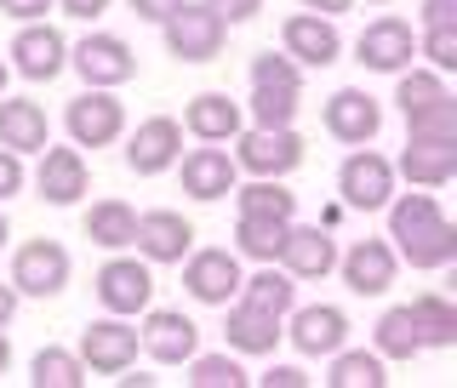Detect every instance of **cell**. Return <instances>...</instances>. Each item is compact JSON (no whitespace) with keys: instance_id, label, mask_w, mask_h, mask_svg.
<instances>
[{"instance_id":"51","label":"cell","mask_w":457,"mask_h":388,"mask_svg":"<svg viewBox=\"0 0 457 388\" xmlns=\"http://www.w3.org/2000/svg\"><path fill=\"white\" fill-rule=\"evenodd\" d=\"M6 75H12V63H6V57H0V92H6Z\"/></svg>"},{"instance_id":"26","label":"cell","mask_w":457,"mask_h":388,"mask_svg":"<svg viewBox=\"0 0 457 388\" xmlns=\"http://www.w3.org/2000/svg\"><path fill=\"white\" fill-rule=\"evenodd\" d=\"M240 303L246 309H257V314H275V320H286V314L297 309V280L286 275V268H275V263H263L252 280H240Z\"/></svg>"},{"instance_id":"3","label":"cell","mask_w":457,"mask_h":388,"mask_svg":"<svg viewBox=\"0 0 457 388\" xmlns=\"http://www.w3.org/2000/svg\"><path fill=\"white\" fill-rule=\"evenodd\" d=\"M166 29V52L178 57V63H212V57L223 52V23H218V12L206 6V0H178V6L161 18Z\"/></svg>"},{"instance_id":"5","label":"cell","mask_w":457,"mask_h":388,"mask_svg":"<svg viewBox=\"0 0 457 388\" xmlns=\"http://www.w3.org/2000/svg\"><path fill=\"white\" fill-rule=\"evenodd\" d=\"M337 194H343V206H354V211H383L395 200V166L354 143V154L337 171Z\"/></svg>"},{"instance_id":"32","label":"cell","mask_w":457,"mask_h":388,"mask_svg":"<svg viewBox=\"0 0 457 388\" xmlns=\"http://www.w3.org/2000/svg\"><path fill=\"white\" fill-rule=\"evenodd\" d=\"M235 194L240 211H252V218H297V194L286 189L280 177H257L246 183V189H228Z\"/></svg>"},{"instance_id":"46","label":"cell","mask_w":457,"mask_h":388,"mask_svg":"<svg viewBox=\"0 0 457 388\" xmlns=\"http://www.w3.org/2000/svg\"><path fill=\"white\" fill-rule=\"evenodd\" d=\"M57 6L69 12V18H80V23H92V18H104L109 12V0H57Z\"/></svg>"},{"instance_id":"50","label":"cell","mask_w":457,"mask_h":388,"mask_svg":"<svg viewBox=\"0 0 457 388\" xmlns=\"http://www.w3.org/2000/svg\"><path fill=\"white\" fill-rule=\"evenodd\" d=\"M6 366H12V343H6V332H0V377H6Z\"/></svg>"},{"instance_id":"44","label":"cell","mask_w":457,"mask_h":388,"mask_svg":"<svg viewBox=\"0 0 457 388\" xmlns=\"http://www.w3.org/2000/svg\"><path fill=\"white\" fill-rule=\"evenodd\" d=\"M46 6H52V0H0V12H6V18H18V23L46 18Z\"/></svg>"},{"instance_id":"12","label":"cell","mask_w":457,"mask_h":388,"mask_svg":"<svg viewBox=\"0 0 457 388\" xmlns=\"http://www.w3.org/2000/svg\"><path fill=\"white\" fill-rule=\"evenodd\" d=\"M69 63L80 69V80L86 86H126L137 75V57H132V46H126L120 35H86L75 52H69Z\"/></svg>"},{"instance_id":"19","label":"cell","mask_w":457,"mask_h":388,"mask_svg":"<svg viewBox=\"0 0 457 388\" xmlns=\"http://www.w3.org/2000/svg\"><path fill=\"white\" fill-rule=\"evenodd\" d=\"M395 171L418 189H446L457 177V137H406Z\"/></svg>"},{"instance_id":"21","label":"cell","mask_w":457,"mask_h":388,"mask_svg":"<svg viewBox=\"0 0 457 388\" xmlns=\"http://www.w3.org/2000/svg\"><path fill=\"white\" fill-rule=\"evenodd\" d=\"M86 183H92V171H86L80 149H40V171H35V189L46 206H75V200L86 194Z\"/></svg>"},{"instance_id":"48","label":"cell","mask_w":457,"mask_h":388,"mask_svg":"<svg viewBox=\"0 0 457 388\" xmlns=\"http://www.w3.org/2000/svg\"><path fill=\"white\" fill-rule=\"evenodd\" d=\"M354 0H303V12H320V18H337V12H349Z\"/></svg>"},{"instance_id":"36","label":"cell","mask_w":457,"mask_h":388,"mask_svg":"<svg viewBox=\"0 0 457 388\" xmlns=\"http://www.w3.org/2000/svg\"><path fill=\"white\" fill-rule=\"evenodd\" d=\"M435 97H446V80H440V69H400V86H395V103L400 114L435 103Z\"/></svg>"},{"instance_id":"18","label":"cell","mask_w":457,"mask_h":388,"mask_svg":"<svg viewBox=\"0 0 457 388\" xmlns=\"http://www.w3.org/2000/svg\"><path fill=\"white\" fill-rule=\"evenodd\" d=\"M149 314V309H143ZM137 343L149 349V360H161V366H183L189 354L200 349V326L189 320V314H178V309H154L149 320H143V332Z\"/></svg>"},{"instance_id":"25","label":"cell","mask_w":457,"mask_h":388,"mask_svg":"<svg viewBox=\"0 0 457 388\" xmlns=\"http://www.w3.org/2000/svg\"><path fill=\"white\" fill-rule=\"evenodd\" d=\"M235 177H240V166H235V154H223V149L183 154V194H195V200H223L235 189Z\"/></svg>"},{"instance_id":"2","label":"cell","mask_w":457,"mask_h":388,"mask_svg":"<svg viewBox=\"0 0 457 388\" xmlns=\"http://www.w3.org/2000/svg\"><path fill=\"white\" fill-rule=\"evenodd\" d=\"M235 166L252 177H292L303 166V137L292 126H240L235 132Z\"/></svg>"},{"instance_id":"39","label":"cell","mask_w":457,"mask_h":388,"mask_svg":"<svg viewBox=\"0 0 457 388\" xmlns=\"http://www.w3.org/2000/svg\"><path fill=\"white\" fill-rule=\"evenodd\" d=\"M292 120H297V92L252 86V126H292Z\"/></svg>"},{"instance_id":"35","label":"cell","mask_w":457,"mask_h":388,"mask_svg":"<svg viewBox=\"0 0 457 388\" xmlns=\"http://www.w3.org/2000/svg\"><path fill=\"white\" fill-rule=\"evenodd\" d=\"M183 366H189V377H183V383H195V388H246L252 383L246 371H240L235 354H200L195 349Z\"/></svg>"},{"instance_id":"43","label":"cell","mask_w":457,"mask_h":388,"mask_svg":"<svg viewBox=\"0 0 457 388\" xmlns=\"http://www.w3.org/2000/svg\"><path fill=\"white\" fill-rule=\"evenodd\" d=\"M257 383H263V388H309V371L303 366H269Z\"/></svg>"},{"instance_id":"15","label":"cell","mask_w":457,"mask_h":388,"mask_svg":"<svg viewBox=\"0 0 457 388\" xmlns=\"http://www.w3.org/2000/svg\"><path fill=\"white\" fill-rule=\"evenodd\" d=\"M286 337H292V349L303 354V360H326V354H337L343 343H349V314L332 309V303H309V309L292 314Z\"/></svg>"},{"instance_id":"4","label":"cell","mask_w":457,"mask_h":388,"mask_svg":"<svg viewBox=\"0 0 457 388\" xmlns=\"http://www.w3.org/2000/svg\"><path fill=\"white\" fill-rule=\"evenodd\" d=\"M63 126H69V137H75V149H109V143L126 132V109L109 86H86L75 103H69Z\"/></svg>"},{"instance_id":"1","label":"cell","mask_w":457,"mask_h":388,"mask_svg":"<svg viewBox=\"0 0 457 388\" xmlns=\"http://www.w3.org/2000/svg\"><path fill=\"white\" fill-rule=\"evenodd\" d=\"M389 240H395V257H406L411 268L457 263V223H446V211H440L435 194L389 200Z\"/></svg>"},{"instance_id":"13","label":"cell","mask_w":457,"mask_h":388,"mask_svg":"<svg viewBox=\"0 0 457 388\" xmlns=\"http://www.w3.org/2000/svg\"><path fill=\"white\" fill-rule=\"evenodd\" d=\"M132 246L143 252V263H183L195 252V223L183 211H143L132 228Z\"/></svg>"},{"instance_id":"42","label":"cell","mask_w":457,"mask_h":388,"mask_svg":"<svg viewBox=\"0 0 457 388\" xmlns=\"http://www.w3.org/2000/svg\"><path fill=\"white\" fill-rule=\"evenodd\" d=\"M18 189H23V154L0 149V200H12Z\"/></svg>"},{"instance_id":"47","label":"cell","mask_w":457,"mask_h":388,"mask_svg":"<svg viewBox=\"0 0 457 388\" xmlns=\"http://www.w3.org/2000/svg\"><path fill=\"white\" fill-rule=\"evenodd\" d=\"M126 6H132V18H143V23H161L178 0H126Z\"/></svg>"},{"instance_id":"53","label":"cell","mask_w":457,"mask_h":388,"mask_svg":"<svg viewBox=\"0 0 457 388\" xmlns=\"http://www.w3.org/2000/svg\"><path fill=\"white\" fill-rule=\"evenodd\" d=\"M371 6H389V0H371Z\"/></svg>"},{"instance_id":"10","label":"cell","mask_w":457,"mask_h":388,"mask_svg":"<svg viewBox=\"0 0 457 388\" xmlns=\"http://www.w3.org/2000/svg\"><path fill=\"white\" fill-rule=\"evenodd\" d=\"M12 69H18L23 80H57L69 69V40L57 35L52 23H23L18 40H12Z\"/></svg>"},{"instance_id":"33","label":"cell","mask_w":457,"mask_h":388,"mask_svg":"<svg viewBox=\"0 0 457 388\" xmlns=\"http://www.w3.org/2000/svg\"><path fill=\"white\" fill-rule=\"evenodd\" d=\"M383 360H411V354H423V337H418V320H411V309H389L378 320V332H371Z\"/></svg>"},{"instance_id":"29","label":"cell","mask_w":457,"mask_h":388,"mask_svg":"<svg viewBox=\"0 0 457 388\" xmlns=\"http://www.w3.org/2000/svg\"><path fill=\"white\" fill-rule=\"evenodd\" d=\"M286 228H292V218H252V211H240L235 223V246L252 257V263H275L280 246H286Z\"/></svg>"},{"instance_id":"11","label":"cell","mask_w":457,"mask_h":388,"mask_svg":"<svg viewBox=\"0 0 457 388\" xmlns=\"http://www.w3.org/2000/svg\"><path fill=\"white\" fill-rule=\"evenodd\" d=\"M240 257L235 252H223V246H212V252H189V263H183V285H189V297L195 303H212V309H223L228 297L240 292Z\"/></svg>"},{"instance_id":"41","label":"cell","mask_w":457,"mask_h":388,"mask_svg":"<svg viewBox=\"0 0 457 388\" xmlns=\"http://www.w3.org/2000/svg\"><path fill=\"white\" fill-rule=\"evenodd\" d=\"M212 12H218V23L223 29H235V23H252L257 12H263V0H206Z\"/></svg>"},{"instance_id":"31","label":"cell","mask_w":457,"mask_h":388,"mask_svg":"<svg viewBox=\"0 0 457 388\" xmlns=\"http://www.w3.org/2000/svg\"><path fill=\"white\" fill-rule=\"evenodd\" d=\"M406 309H411V320H418L423 349H452V343H457V309L446 303V297L423 292L418 303H406Z\"/></svg>"},{"instance_id":"38","label":"cell","mask_w":457,"mask_h":388,"mask_svg":"<svg viewBox=\"0 0 457 388\" xmlns=\"http://www.w3.org/2000/svg\"><path fill=\"white\" fill-rule=\"evenodd\" d=\"M252 86H280V92H303V63L286 52H257L252 57Z\"/></svg>"},{"instance_id":"22","label":"cell","mask_w":457,"mask_h":388,"mask_svg":"<svg viewBox=\"0 0 457 388\" xmlns=\"http://www.w3.org/2000/svg\"><path fill=\"white\" fill-rule=\"evenodd\" d=\"M326 132H332L337 143H371V137L383 132V109H378V97L354 92V86L332 92V103H326Z\"/></svg>"},{"instance_id":"49","label":"cell","mask_w":457,"mask_h":388,"mask_svg":"<svg viewBox=\"0 0 457 388\" xmlns=\"http://www.w3.org/2000/svg\"><path fill=\"white\" fill-rule=\"evenodd\" d=\"M12 314H18V292H12V285H0V332L12 326Z\"/></svg>"},{"instance_id":"28","label":"cell","mask_w":457,"mask_h":388,"mask_svg":"<svg viewBox=\"0 0 457 388\" xmlns=\"http://www.w3.org/2000/svg\"><path fill=\"white\" fill-rule=\"evenodd\" d=\"M132 228H137V211L126 206V200H97L92 211H86V240L104 252H126L132 246Z\"/></svg>"},{"instance_id":"45","label":"cell","mask_w":457,"mask_h":388,"mask_svg":"<svg viewBox=\"0 0 457 388\" xmlns=\"http://www.w3.org/2000/svg\"><path fill=\"white\" fill-rule=\"evenodd\" d=\"M457 23V0H423V29H446Z\"/></svg>"},{"instance_id":"27","label":"cell","mask_w":457,"mask_h":388,"mask_svg":"<svg viewBox=\"0 0 457 388\" xmlns=\"http://www.w3.org/2000/svg\"><path fill=\"white\" fill-rule=\"evenodd\" d=\"M223 337H228V349H235V354H275V343L286 332H280L275 314H257L246 303H235V309H228V320H223Z\"/></svg>"},{"instance_id":"30","label":"cell","mask_w":457,"mask_h":388,"mask_svg":"<svg viewBox=\"0 0 457 388\" xmlns=\"http://www.w3.org/2000/svg\"><path fill=\"white\" fill-rule=\"evenodd\" d=\"M332 360V371H326V383L332 388H383L389 383V371H383V354L378 349H337V354H326Z\"/></svg>"},{"instance_id":"24","label":"cell","mask_w":457,"mask_h":388,"mask_svg":"<svg viewBox=\"0 0 457 388\" xmlns=\"http://www.w3.org/2000/svg\"><path fill=\"white\" fill-rule=\"evenodd\" d=\"M183 126H189L200 143H228L246 126V114H240V103L228 92H200V97H189V109H183Z\"/></svg>"},{"instance_id":"52","label":"cell","mask_w":457,"mask_h":388,"mask_svg":"<svg viewBox=\"0 0 457 388\" xmlns=\"http://www.w3.org/2000/svg\"><path fill=\"white\" fill-rule=\"evenodd\" d=\"M6 235H12V228H6V211H0V246H6Z\"/></svg>"},{"instance_id":"40","label":"cell","mask_w":457,"mask_h":388,"mask_svg":"<svg viewBox=\"0 0 457 388\" xmlns=\"http://www.w3.org/2000/svg\"><path fill=\"white\" fill-rule=\"evenodd\" d=\"M423 57L440 69V75H452V69H457V23L428 29V35H423Z\"/></svg>"},{"instance_id":"37","label":"cell","mask_w":457,"mask_h":388,"mask_svg":"<svg viewBox=\"0 0 457 388\" xmlns=\"http://www.w3.org/2000/svg\"><path fill=\"white\" fill-rule=\"evenodd\" d=\"M406 126H411V137H457V97L446 92V97H435V103L411 109Z\"/></svg>"},{"instance_id":"20","label":"cell","mask_w":457,"mask_h":388,"mask_svg":"<svg viewBox=\"0 0 457 388\" xmlns=\"http://www.w3.org/2000/svg\"><path fill=\"white\" fill-rule=\"evenodd\" d=\"M275 263H280L292 280H326V275L337 268V240L326 235L320 223H314V228H297V223H292V228H286V246H280Z\"/></svg>"},{"instance_id":"8","label":"cell","mask_w":457,"mask_h":388,"mask_svg":"<svg viewBox=\"0 0 457 388\" xmlns=\"http://www.w3.org/2000/svg\"><path fill=\"white\" fill-rule=\"evenodd\" d=\"M69 285V252L57 240H29L12 257V292L18 297H57Z\"/></svg>"},{"instance_id":"6","label":"cell","mask_w":457,"mask_h":388,"mask_svg":"<svg viewBox=\"0 0 457 388\" xmlns=\"http://www.w3.org/2000/svg\"><path fill=\"white\" fill-rule=\"evenodd\" d=\"M97 303L109 314H120V320H132L154 303V275L149 263H137V257H109L104 268H97Z\"/></svg>"},{"instance_id":"7","label":"cell","mask_w":457,"mask_h":388,"mask_svg":"<svg viewBox=\"0 0 457 388\" xmlns=\"http://www.w3.org/2000/svg\"><path fill=\"white\" fill-rule=\"evenodd\" d=\"M137 326H126L120 314H109V320H92L80 332V366L86 371H104V377H120V371H132L137 360Z\"/></svg>"},{"instance_id":"34","label":"cell","mask_w":457,"mask_h":388,"mask_svg":"<svg viewBox=\"0 0 457 388\" xmlns=\"http://www.w3.org/2000/svg\"><path fill=\"white\" fill-rule=\"evenodd\" d=\"M29 383L35 388H80L86 366H80V354H69V349H40L35 366H29Z\"/></svg>"},{"instance_id":"16","label":"cell","mask_w":457,"mask_h":388,"mask_svg":"<svg viewBox=\"0 0 457 388\" xmlns=\"http://www.w3.org/2000/svg\"><path fill=\"white\" fill-rule=\"evenodd\" d=\"M280 40H286V57H292V63H309V69L337 63V52H343L337 23L320 18V12H292V18L280 23Z\"/></svg>"},{"instance_id":"14","label":"cell","mask_w":457,"mask_h":388,"mask_svg":"<svg viewBox=\"0 0 457 388\" xmlns=\"http://www.w3.org/2000/svg\"><path fill=\"white\" fill-rule=\"evenodd\" d=\"M183 154V126L171 120V114H154V120H143L132 137H126V166L137 171V177H161L166 166H178Z\"/></svg>"},{"instance_id":"17","label":"cell","mask_w":457,"mask_h":388,"mask_svg":"<svg viewBox=\"0 0 457 388\" xmlns=\"http://www.w3.org/2000/svg\"><path fill=\"white\" fill-rule=\"evenodd\" d=\"M411 52H418V40H411L406 18H378V23L361 29V40H354V57H361L366 69H378V75H400V69L411 63Z\"/></svg>"},{"instance_id":"23","label":"cell","mask_w":457,"mask_h":388,"mask_svg":"<svg viewBox=\"0 0 457 388\" xmlns=\"http://www.w3.org/2000/svg\"><path fill=\"white\" fill-rule=\"evenodd\" d=\"M52 143L46 109L29 103V97H0V149L12 154H40Z\"/></svg>"},{"instance_id":"9","label":"cell","mask_w":457,"mask_h":388,"mask_svg":"<svg viewBox=\"0 0 457 388\" xmlns=\"http://www.w3.org/2000/svg\"><path fill=\"white\" fill-rule=\"evenodd\" d=\"M337 268H343V285L354 297H383L395 285L400 257H395L389 240H354L349 252H337Z\"/></svg>"}]
</instances>
